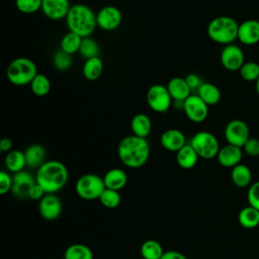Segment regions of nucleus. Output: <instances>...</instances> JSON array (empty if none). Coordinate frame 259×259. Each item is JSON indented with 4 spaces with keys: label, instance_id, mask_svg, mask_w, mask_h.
Listing matches in <instances>:
<instances>
[{
    "label": "nucleus",
    "instance_id": "f257e3e1",
    "mask_svg": "<svg viewBox=\"0 0 259 259\" xmlns=\"http://www.w3.org/2000/svg\"><path fill=\"white\" fill-rule=\"evenodd\" d=\"M150 145L147 139L130 135L120 140L117 156L120 162L132 169L143 167L150 158Z\"/></svg>",
    "mask_w": 259,
    "mask_h": 259
},
{
    "label": "nucleus",
    "instance_id": "f03ea898",
    "mask_svg": "<svg viewBox=\"0 0 259 259\" xmlns=\"http://www.w3.org/2000/svg\"><path fill=\"white\" fill-rule=\"evenodd\" d=\"M69 179L66 165L57 160L46 161L35 172L36 183L46 193H57L65 187Z\"/></svg>",
    "mask_w": 259,
    "mask_h": 259
},
{
    "label": "nucleus",
    "instance_id": "7ed1b4c3",
    "mask_svg": "<svg viewBox=\"0 0 259 259\" xmlns=\"http://www.w3.org/2000/svg\"><path fill=\"white\" fill-rule=\"evenodd\" d=\"M65 20L69 31L82 38L90 36L97 26L96 13L89 6L81 3L71 6Z\"/></svg>",
    "mask_w": 259,
    "mask_h": 259
},
{
    "label": "nucleus",
    "instance_id": "20e7f679",
    "mask_svg": "<svg viewBox=\"0 0 259 259\" xmlns=\"http://www.w3.org/2000/svg\"><path fill=\"white\" fill-rule=\"evenodd\" d=\"M239 23L238 21L227 15L212 18L206 27L207 36L219 45H231L238 37Z\"/></svg>",
    "mask_w": 259,
    "mask_h": 259
},
{
    "label": "nucleus",
    "instance_id": "39448f33",
    "mask_svg": "<svg viewBox=\"0 0 259 259\" xmlns=\"http://www.w3.org/2000/svg\"><path fill=\"white\" fill-rule=\"evenodd\" d=\"M36 75L37 68L35 63L25 57L12 60L6 70L7 80L15 86L29 85Z\"/></svg>",
    "mask_w": 259,
    "mask_h": 259
},
{
    "label": "nucleus",
    "instance_id": "423d86ee",
    "mask_svg": "<svg viewBox=\"0 0 259 259\" xmlns=\"http://www.w3.org/2000/svg\"><path fill=\"white\" fill-rule=\"evenodd\" d=\"M104 189L103 177L94 173H87L80 176L75 184L77 195L86 200L98 199Z\"/></svg>",
    "mask_w": 259,
    "mask_h": 259
},
{
    "label": "nucleus",
    "instance_id": "0eeeda50",
    "mask_svg": "<svg viewBox=\"0 0 259 259\" xmlns=\"http://www.w3.org/2000/svg\"><path fill=\"white\" fill-rule=\"evenodd\" d=\"M189 144L195 150L199 158L209 160L217 158L221 149L218 138L210 132L200 131L195 133L190 139Z\"/></svg>",
    "mask_w": 259,
    "mask_h": 259
},
{
    "label": "nucleus",
    "instance_id": "6e6552de",
    "mask_svg": "<svg viewBox=\"0 0 259 259\" xmlns=\"http://www.w3.org/2000/svg\"><path fill=\"white\" fill-rule=\"evenodd\" d=\"M146 101L148 106L157 113L167 112L173 103L166 85L162 84H154L149 87L146 93Z\"/></svg>",
    "mask_w": 259,
    "mask_h": 259
},
{
    "label": "nucleus",
    "instance_id": "1a4fd4ad",
    "mask_svg": "<svg viewBox=\"0 0 259 259\" xmlns=\"http://www.w3.org/2000/svg\"><path fill=\"white\" fill-rule=\"evenodd\" d=\"M224 136L228 144L243 148L245 143L251 138L249 125L242 119L230 120L224 130Z\"/></svg>",
    "mask_w": 259,
    "mask_h": 259
},
{
    "label": "nucleus",
    "instance_id": "9d476101",
    "mask_svg": "<svg viewBox=\"0 0 259 259\" xmlns=\"http://www.w3.org/2000/svg\"><path fill=\"white\" fill-rule=\"evenodd\" d=\"M182 110L186 117L194 123L204 121L208 115V105L197 94H191L183 101Z\"/></svg>",
    "mask_w": 259,
    "mask_h": 259
},
{
    "label": "nucleus",
    "instance_id": "9b49d317",
    "mask_svg": "<svg viewBox=\"0 0 259 259\" xmlns=\"http://www.w3.org/2000/svg\"><path fill=\"white\" fill-rule=\"evenodd\" d=\"M97 26L104 31H112L119 27L122 22L121 11L113 6L106 5L98 10L96 13Z\"/></svg>",
    "mask_w": 259,
    "mask_h": 259
},
{
    "label": "nucleus",
    "instance_id": "f8f14e48",
    "mask_svg": "<svg viewBox=\"0 0 259 259\" xmlns=\"http://www.w3.org/2000/svg\"><path fill=\"white\" fill-rule=\"evenodd\" d=\"M220 61L222 66L230 72H236L241 69L245 61V55L241 47L235 44L224 46L221 51Z\"/></svg>",
    "mask_w": 259,
    "mask_h": 259
},
{
    "label": "nucleus",
    "instance_id": "ddd939ff",
    "mask_svg": "<svg viewBox=\"0 0 259 259\" xmlns=\"http://www.w3.org/2000/svg\"><path fill=\"white\" fill-rule=\"evenodd\" d=\"M63 205L55 193H46L38 201V211L46 221H55L62 213Z\"/></svg>",
    "mask_w": 259,
    "mask_h": 259
},
{
    "label": "nucleus",
    "instance_id": "4468645a",
    "mask_svg": "<svg viewBox=\"0 0 259 259\" xmlns=\"http://www.w3.org/2000/svg\"><path fill=\"white\" fill-rule=\"evenodd\" d=\"M12 178H13V184L11 189L12 194L19 198L28 197V192L30 188L36 183L35 175H32L29 171L22 170L17 173H14Z\"/></svg>",
    "mask_w": 259,
    "mask_h": 259
},
{
    "label": "nucleus",
    "instance_id": "2eb2a0df",
    "mask_svg": "<svg viewBox=\"0 0 259 259\" xmlns=\"http://www.w3.org/2000/svg\"><path fill=\"white\" fill-rule=\"evenodd\" d=\"M237 39L244 46H255L259 42V20L246 19L239 23Z\"/></svg>",
    "mask_w": 259,
    "mask_h": 259
},
{
    "label": "nucleus",
    "instance_id": "dca6fc26",
    "mask_svg": "<svg viewBox=\"0 0 259 259\" xmlns=\"http://www.w3.org/2000/svg\"><path fill=\"white\" fill-rule=\"evenodd\" d=\"M69 0H41V12L51 20L66 18L70 8Z\"/></svg>",
    "mask_w": 259,
    "mask_h": 259
},
{
    "label": "nucleus",
    "instance_id": "f3484780",
    "mask_svg": "<svg viewBox=\"0 0 259 259\" xmlns=\"http://www.w3.org/2000/svg\"><path fill=\"white\" fill-rule=\"evenodd\" d=\"M161 146L169 152H178L186 143L185 135L178 128H168L160 137Z\"/></svg>",
    "mask_w": 259,
    "mask_h": 259
},
{
    "label": "nucleus",
    "instance_id": "a211bd4d",
    "mask_svg": "<svg viewBox=\"0 0 259 259\" xmlns=\"http://www.w3.org/2000/svg\"><path fill=\"white\" fill-rule=\"evenodd\" d=\"M243 152L242 148L227 144L226 146L221 147L217 155V160L223 167L233 168L241 163Z\"/></svg>",
    "mask_w": 259,
    "mask_h": 259
},
{
    "label": "nucleus",
    "instance_id": "6ab92c4d",
    "mask_svg": "<svg viewBox=\"0 0 259 259\" xmlns=\"http://www.w3.org/2000/svg\"><path fill=\"white\" fill-rule=\"evenodd\" d=\"M166 87L174 102H183L187 97L191 95V89L183 77L171 78L168 81Z\"/></svg>",
    "mask_w": 259,
    "mask_h": 259
},
{
    "label": "nucleus",
    "instance_id": "aec40b11",
    "mask_svg": "<svg viewBox=\"0 0 259 259\" xmlns=\"http://www.w3.org/2000/svg\"><path fill=\"white\" fill-rule=\"evenodd\" d=\"M46 149L41 145H29L24 151L26 166L31 169H38L46 162Z\"/></svg>",
    "mask_w": 259,
    "mask_h": 259
},
{
    "label": "nucleus",
    "instance_id": "412c9836",
    "mask_svg": "<svg viewBox=\"0 0 259 259\" xmlns=\"http://www.w3.org/2000/svg\"><path fill=\"white\" fill-rule=\"evenodd\" d=\"M131 130L133 135L147 139L152 131V120L146 113H137L131 119Z\"/></svg>",
    "mask_w": 259,
    "mask_h": 259
},
{
    "label": "nucleus",
    "instance_id": "4be33fe9",
    "mask_svg": "<svg viewBox=\"0 0 259 259\" xmlns=\"http://www.w3.org/2000/svg\"><path fill=\"white\" fill-rule=\"evenodd\" d=\"M103 181L106 188L119 191L126 185L127 175L120 168H112L104 174Z\"/></svg>",
    "mask_w": 259,
    "mask_h": 259
},
{
    "label": "nucleus",
    "instance_id": "5701e85b",
    "mask_svg": "<svg viewBox=\"0 0 259 259\" xmlns=\"http://www.w3.org/2000/svg\"><path fill=\"white\" fill-rule=\"evenodd\" d=\"M198 158L199 156L189 143L176 152V162L180 168L185 170L193 168L197 164Z\"/></svg>",
    "mask_w": 259,
    "mask_h": 259
},
{
    "label": "nucleus",
    "instance_id": "b1692460",
    "mask_svg": "<svg viewBox=\"0 0 259 259\" xmlns=\"http://www.w3.org/2000/svg\"><path fill=\"white\" fill-rule=\"evenodd\" d=\"M208 106H212L218 104L221 101L222 93L220 88L210 83V82H203L197 90L196 93Z\"/></svg>",
    "mask_w": 259,
    "mask_h": 259
},
{
    "label": "nucleus",
    "instance_id": "393cba45",
    "mask_svg": "<svg viewBox=\"0 0 259 259\" xmlns=\"http://www.w3.org/2000/svg\"><path fill=\"white\" fill-rule=\"evenodd\" d=\"M103 62L100 57H95L85 60L82 67V74L88 81H95L99 79L103 72Z\"/></svg>",
    "mask_w": 259,
    "mask_h": 259
},
{
    "label": "nucleus",
    "instance_id": "a878e982",
    "mask_svg": "<svg viewBox=\"0 0 259 259\" xmlns=\"http://www.w3.org/2000/svg\"><path fill=\"white\" fill-rule=\"evenodd\" d=\"M232 182L239 188H245L250 185L252 179V172L245 164H238L231 170Z\"/></svg>",
    "mask_w": 259,
    "mask_h": 259
},
{
    "label": "nucleus",
    "instance_id": "bb28decb",
    "mask_svg": "<svg viewBox=\"0 0 259 259\" xmlns=\"http://www.w3.org/2000/svg\"><path fill=\"white\" fill-rule=\"evenodd\" d=\"M4 163L6 169L13 174L24 170V167L26 166L24 152L20 150H11L10 152L6 153Z\"/></svg>",
    "mask_w": 259,
    "mask_h": 259
},
{
    "label": "nucleus",
    "instance_id": "cd10ccee",
    "mask_svg": "<svg viewBox=\"0 0 259 259\" xmlns=\"http://www.w3.org/2000/svg\"><path fill=\"white\" fill-rule=\"evenodd\" d=\"M238 221L245 229L256 228L259 225V209L251 205L243 207L238 214Z\"/></svg>",
    "mask_w": 259,
    "mask_h": 259
},
{
    "label": "nucleus",
    "instance_id": "c85d7f7f",
    "mask_svg": "<svg viewBox=\"0 0 259 259\" xmlns=\"http://www.w3.org/2000/svg\"><path fill=\"white\" fill-rule=\"evenodd\" d=\"M64 259H93V252L87 245L75 243L65 250Z\"/></svg>",
    "mask_w": 259,
    "mask_h": 259
},
{
    "label": "nucleus",
    "instance_id": "c756f323",
    "mask_svg": "<svg viewBox=\"0 0 259 259\" xmlns=\"http://www.w3.org/2000/svg\"><path fill=\"white\" fill-rule=\"evenodd\" d=\"M82 41V37L72 31H68L64 34L60 40V50L63 52L74 55L79 52L80 45Z\"/></svg>",
    "mask_w": 259,
    "mask_h": 259
},
{
    "label": "nucleus",
    "instance_id": "7c9ffc66",
    "mask_svg": "<svg viewBox=\"0 0 259 259\" xmlns=\"http://www.w3.org/2000/svg\"><path fill=\"white\" fill-rule=\"evenodd\" d=\"M141 255L143 259H160L165 252L162 245L156 240H146L141 245Z\"/></svg>",
    "mask_w": 259,
    "mask_h": 259
},
{
    "label": "nucleus",
    "instance_id": "2f4dec72",
    "mask_svg": "<svg viewBox=\"0 0 259 259\" xmlns=\"http://www.w3.org/2000/svg\"><path fill=\"white\" fill-rule=\"evenodd\" d=\"M51 81L45 74H39L34 77V79L29 84L31 92L38 97H44L48 95L51 91Z\"/></svg>",
    "mask_w": 259,
    "mask_h": 259
},
{
    "label": "nucleus",
    "instance_id": "473e14b6",
    "mask_svg": "<svg viewBox=\"0 0 259 259\" xmlns=\"http://www.w3.org/2000/svg\"><path fill=\"white\" fill-rule=\"evenodd\" d=\"M99 52H100V48L98 42L90 37H83L81 45H80V49H79V54L85 59H91V58H95V57H99Z\"/></svg>",
    "mask_w": 259,
    "mask_h": 259
},
{
    "label": "nucleus",
    "instance_id": "72a5a7b5",
    "mask_svg": "<svg viewBox=\"0 0 259 259\" xmlns=\"http://www.w3.org/2000/svg\"><path fill=\"white\" fill-rule=\"evenodd\" d=\"M100 203L106 208H115L120 204L121 196L117 190L106 188L102 191L99 196Z\"/></svg>",
    "mask_w": 259,
    "mask_h": 259
},
{
    "label": "nucleus",
    "instance_id": "f704fd0d",
    "mask_svg": "<svg viewBox=\"0 0 259 259\" xmlns=\"http://www.w3.org/2000/svg\"><path fill=\"white\" fill-rule=\"evenodd\" d=\"M240 76L247 82H256L259 78V63L255 61H247L239 70Z\"/></svg>",
    "mask_w": 259,
    "mask_h": 259
},
{
    "label": "nucleus",
    "instance_id": "c9c22d12",
    "mask_svg": "<svg viewBox=\"0 0 259 259\" xmlns=\"http://www.w3.org/2000/svg\"><path fill=\"white\" fill-rule=\"evenodd\" d=\"M73 65L72 55L63 52L62 50L57 51L53 56V66L56 70L64 72L68 71Z\"/></svg>",
    "mask_w": 259,
    "mask_h": 259
},
{
    "label": "nucleus",
    "instance_id": "e433bc0d",
    "mask_svg": "<svg viewBox=\"0 0 259 259\" xmlns=\"http://www.w3.org/2000/svg\"><path fill=\"white\" fill-rule=\"evenodd\" d=\"M15 6L23 14H33L41 9V0H15Z\"/></svg>",
    "mask_w": 259,
    "mask_h": 259
},
{
    "label": "nucleus",
    "instance_id": "4c0bfd02",
    "mask_svg": "<svg viewBox=\"0 0 259 259\" xmlns=\"http://www.w3.org/2000/svg\"><path fill=\"white\" fill-rule=\"evenodd\" d=\"M247 199L249 205L259 209V181H256L255 183L250 185L248 189Z\"/></svg>",
    "mask_w": 259,
    "mask_h": 259
},
{
    "label": "nucleus",
    "instance_id": "58836bf2",
    "mask_svg": "<svg viewBox=\"0 0 259 259\" xmlns=\"http://www.w3.org/2000/svg\"><path fill=\"white\" fill-rule=\"evenodd\" d=\"M13 184V178L6 171L0 172V194L4 195L8 191H11Z\"/></svg>",
    "mask_w": 259,
    "mask_h": 259
},
{
    "label": "nucleus",
    "instance_id": "ea45409f",
    "mask_svg": "<svg viewBox=\"0 0 259 259\" xmlns=\"http://www.w3.org/2000/svg\"><path fill=\"white\" fill-rule=\"evenodd\" d=\"M243 151L250 157L259 156V139L250 138L243 146Z\"/></svg>",
    "mask_w": 259,
    "mask_h": 259
},
{
    "label": "nucleus",
    "instance_id": "a19ab883",
    "mask_svg": "<svg viewBox=\"0 0 259 259\" xmlns=\"http://www.w3.org/2000/svg\"><path fill=\"white\" fill-rule=\"evenodd\" d=\"M185 80L189 86V88L192 90H198V88L200 87V85L203 83L202 80L200 79V77L197 74L194 73H190L185 77Z\"/></svg>",
    "mask_w": 259,
    "mask_h": 259
},
{
    "label": "nucleus",
    "instance_id": "79ce46f5",
    "mask_svg": "<svg viewBox=\"0 0 259 259\" xmlns=\"http://www.w3.org/2000/svg\"><path fill=\"white\" fill-rule=\"evenodd\" d=\"M46 194V192H45V190L37 184V183H35L31 188H30V190H29V192H28V198H30V199H32V200H40L42 197H44V195Z\"/></svg>",
    "mask_w": 259,
    "mask_h": 259
},
{
    "label": "nucleus",
    "instance_id": "37998d69",
    "mask_svg": "<svg viewBox=\"0 0 259 259\" xmlns=\"http://www.w3.org/2000/svg\"><path fill=\"white\" fill-rule=\"evenodd\" d=\"M160 259H188L183 253L176 250H168L163 253Z\"/></svg>",
    "mask_w": 259,
    "mask_h": 259
},
{
    "label": "nucleus",
    "instance_id": "c03bdc74",
    "mask_svg": "<svg viewBox=\"0 0 259 259\" xmlns=\"http://www.w3.org/2000/svg\"><path fill=\"white\" fill-rule=\"evenodd\" d=\"M12 141L9 139V138H3L1 141H0V150L1 152L3 153H8L12 150Z\"/></svg>",
    "mask_w": 259,
    "mask_h": 259
},
{
    "label": "nucleus",
    "instance_id": "a18cd8bd",
    "mask_svg": "<svg viewBox=\"0 0 259 259\" xmlns=\"http://www.w3.org/2000/svg\"><path fill=\"white\" fill-rule=\"evenodd\" d=\"M255 90H256L257 95L259 96V78H258V79H257V81L255 82Z\"/></svg>",
    "mask_w": 259,
    "mask_h": 259
}]
</instances>
